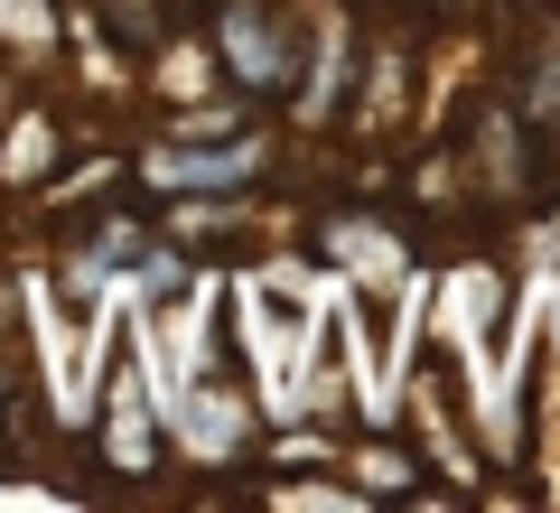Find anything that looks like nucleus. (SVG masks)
Wrapping results in <instances>:
<instances>
[{"label":"nucleus","instance_id":"f257e3e1","mask_svg":"<svg viewBox=\"0 0 560 513\" xmlns=\"http://www.w3.org/2000/svg\"><path fill=\"white\" fill-rule=\"evenodd\" d=\"M224 47H234V66H243V75H271V66H280V57H271V38H261L253 20H234V38H224Z\"/></svg>","mask_w":560,"mask_h":513}]
</instances>
